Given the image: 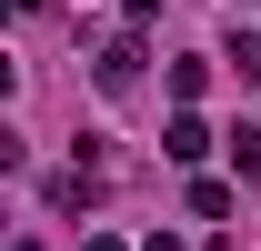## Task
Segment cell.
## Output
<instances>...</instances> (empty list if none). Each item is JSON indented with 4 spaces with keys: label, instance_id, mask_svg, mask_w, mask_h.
<instances>
[{
    "label": "cell",
    "instance_id": "obj_3",
    "mask_svg": "<svg viewBox=\"0 0 261 251\" xmlns=\"http://www.w3.org/2000/svg\"><path fill=\"white\" fill-rule=\"evenodd\" d=\"M50 201H61V211H91V201H100V171H61Z\"/></svg>",
    "mask_w": 261,
    "mask_h": 251
},
{
    "label": "cell",
    "instance_id": "obj_7",
    "mask_svg": "<svg viewBox=\"0 0 261 251\" xmlns=\"http://www.w3.org/2000/svg\"><path fill=\"white\" fill-rule=\"evenodd\" d=\"M10 10H20V20H40V10H50V0H10Z\"/></svg>",
    "mask_w": 261,
    "mask_h": 251
},
{
    "label": "cell",
    "instance_id": "obj_2",
    "mask_svg": "<svg viewBox=\"0 0 261 251\" xmlns=\"http://www.w3.org/2000/svg\"><path fill=\"white\" fill-rule=\"evenodd\" d=\"M161 151H171V161H201V151H211V131H201V121H191V111H181V121H171V131H161Z\"/></svg>",
    "mask_w": 261,
    "mask_h": 251
},
{
    "label": "cell",
    "instance_id": "obj_8",
    "mask_svg": "<svg viewBox=\"0 0 261 251\" xmlns=\"http://www.w3.org/2000/svg\"><path fill=\"white\" fill-rule=\"evenodd\" d=\"M141 251H181V241H171V231H151V241H141Z\"/></svg>",
    "mask_w": 261,
    "mask_h": 251
},
{
    "label": "cell",
    "instance_id": "obj_1",
    "mask_svg": "<svg viewBox=\"0 0 261 251\" xmlns=\"http://www.w3.org/2000/svg\"><path fill=\"white\" fill-rule=\"evenodd\" d=\"M91 81H100V91H130V81H141V40H100Z\"/></svg>",
    "mask_w": 261,
    "mask_h": 251
},
{
    "label": "cell",
    "instance_id": "obj_4",
    "mask_svg": "<svg viewBox=\"0 0 261 251\" xmlns=\"http://www.w3.org/2000/svg\"><path fill=\"white\" fill-rule=\"evenodd\" d=\"M221 61L241 70V81H261V40H251V31H231V51H221Z\"/></svg>",
    "mask_w": 261,
    "mask_h": 251
},
{
    "label": "cell",
    "instance_id": "obj_5",
    "mask_svg": "<svg viewBox=\"0 0 261 251\" xmlns=\"http://www.w3.org/2000/svg\"><path fill=\"white\" fill-rule=\"evenodd\" d=\"M231 161H241V181H261V131H231Z\"/></svg>",
    "mask_w": 261,
    "mask_h": 251
},
{
    "label": "cell",
    "instance_id": "obj_6",
    "mask_svg": "<svg viewBox=\"0 0 261 251\" xmlns=\"http://www.w3.org/2000/svg\"><path fill=\"white\" fill-rule=\"evenodd\" d=\"M81 251H130V241H111V231H91V241H81Z\"/></svg>",
    "mask_w": 261,
    "mask_h": 251
}]
</instances>
